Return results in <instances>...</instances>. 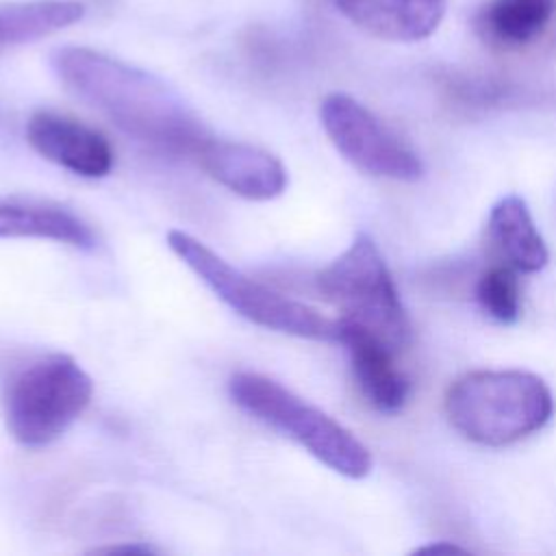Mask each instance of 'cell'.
Here are the masks:
<instances>
[{
	"instance_id": "8fae6325",
	"label": "cell",
	"mask_w": 556,
	"mask_h": 556,
	"mask_svg": "<svg viewBox=\"0 0 556 556\" xmlns=\"http://www.w3.org/2000/svg\"><path fill=\"white\" fill-rule=\"evenodd\" d=\"M0 239H50L78 250H93L91 226L61 202L0 193Z\"/></svg>"
},
{
	"instance_id": "6da1fadb",
	"label": "cell",
	"mask_w": 556,
	"mask_h": 556,
	"mask_svg": "<svg viewBox=\"0 0 556 556\" xmlns=\"http://www.w3.org/2000/svg\"><path fill=\"white\" fill-rule=\"evenodd\" d=\"M50 63L76 98L156 150L193 159L213 137L182 96L146 70L83 46L54 50Z\"/></svg>"
},
{
	"instance_id": "5b68a950",
	"label": "cell",
	"mask_w": 556,
	"mask_h": 556,
	"mask_svg": "<svg viewBox=\"0 0 556 556\" xmlns=\"http://www.w3.org/2000/svg\"><path fill=\"white\" fill-rule=\"evenodd\" d=\"M93 380L70 354H48L20 369L4 393V421L24 447L56 441L89 406Z\"/></svg>"
},
{
	"instance_id": "30bf717a",
	"label": "cell",
	"mask_w": 556,
	"mask_h": 556,
	"mask_svg": "<svg viewBox=\"0 0 556 556\" xmlns=\"http://www.w3.org/2000/svg\"><path fill=\"white\" fill-rule=\"evenodd\" d=\"M337 341L350 356L354 380L365 400L382 413L400 410L410 393V382L395 361L400 352L348 317L337 319Z\"/></svg>"
},
{
	"instance_id": "2e32d148",
	"label": "cell",
	"mask_w": 556,
	"mask_h": 556,
	"mask_svg": "<svg viewBox=\"0 0 556 556\" xmlns=\"http://www.w3.org/2000/svg\"><path fill=\"white\" fill-rule=\"evenodd\" d=\"M476 298L491 319L515 324L521 315V285L517 269L504 263L484 269L476 285Z\"/></svg>"
},
{
	"instance_id": "277c9868",
	"label": "cell",
	"mask_w": 556,
	"mask_h": 556,
	"mask_svg": "<svg viewBox=\"0 0 556 556\" xmlns=\"http://www.w3.org/2000/svg\"><path fill=\"white\" fill-rule=\"evenodd\" d=\"M169 250L237 315L291 337L337 341V319L250 278L185 230L167 232Z\"/></svg>"
},
{
	"instance_id": "7c38bea8",
	"label": "cell",
	"mask_w": 556,
	"mask_h": 556,
	"mask_svg": "<svg viewBox=\"0 0 556 556\" xmlns=\"http://www.w3.org/2000/svg\"><path fill=\"white\" fill-rule=\"evenodd\" d=\"M341 13L365 33L387 41H419L430 37L447 0H334Z\"/></svg>"
},
{
	"instance_id": "9c48e42d",
	"label": "cell",
	"mask_w": 556,
	"mask_h": 556,
	"mask_svg": "<svg viewBox=\"0 0 556 556\" xmlns=\"http://www.w3.org/2000/svg\"><path fill=\"white\" fill-rule=\"evenodd\" d=\"M193 161L215 182L245 200H274L282 195L289 185V174L282 161L254 143L217 139L213 135L198 150Z\"/></svg>"
},
{
	"instance_id": "5bb4252c",
	"label": "cell",
	"mask_w": 556,
	"mask_h": 556,
	"mask_svg": "<svg viewBox=\"0 0 556 556\" xmlns=\"http://www.w3.org/2000/svg\"><path fill=\"white\" fill-rule=\"evenodd\" d=\"M556 22V0H489L476 15L478 35L502 50L536 43Z\"/></svg>"
},
{
	"instance_id": "8992f818",
	"label": "cell",
	"mask_w": 556,
	"mask_h": 556,
	"mask_svg": "<svg viewBox=\"0 0 556 556\" xmlns=\"http://www.w3.org/2000/svg\"><path fill=\"white\" fill-rule=\"evenodd\" d=\"M317 291L341 311V317L363 324L397 352L410 343V321L391 271L365 232L315 276Z\"/></svg>"
},
{
	"instance_id": "4fadbf2b",
	"label": "cell",
	"mask_w": 556,
	"mask_h": 556,
	"mask_svg": "<svg viewBox=\"0 0 556 556\" xmlns=\"http://www.w3.org/2000/svg\"><path fill=\"white\" fill-rule=\"evenodd\" d=\"M486 241L500 263L523 274L541 271L549 261L547 245L534 226L528 204L513 193L491 206Z\"/></svg>"
},
{
	"instance_id": "52a82bcc",
	"label": "cell",
	"mask_w": 556,
	"mask_h": 556,
	"mask_svg": "<svg viewBox=\"0 0 556 556\" xmlns=\"http://www.w3.org/2000/svg\"><path fill=\"white\" fill-rule=\"evenodd\" d=\"M319 122L337 152L367 176L413 182L424 174L421 159L365 104L348 93H328Z\"/></svg>"
},
{
	"instance_id": "7a4b0ae2",
	"label": "cell",
	"mask_w": 556,
	"mask_h": 556,
	"mask_svg": "<svg viewBox=\"0 0 556 556\" xmlns=\"http://www.w3.org/2000/svg\"><path fill=\"white\" fill-rule=\"evenodd\" d=\"M447 421L465 439L486 445H513L554 415L549 387L521 369H478L456 378L443 400Z\"/></svg>"
},
{
	"instance_id": "e0dca14e",
	"label": "cell",
	"mask_w": 556,
	"mask_h": 556,
	"mask_svg": "<svg viewBox=\"0 0 556 556\" xmlns=\"http://www.w3.org/2000/svg\"><path fill=\"white\" fill-rule=\"evenodd\" d=\"M91 552H104V554H117V552H124V554H156L159 549L152 547V545H146V543H124V545H104V547H96Z\"/></svg>"
},
{
	"instance_id": "9a60e30c",
	"label": "cell",
	"mask_w": 556,
	"mask_h": 556,
	"mask_svg": "<svg viewBox=\"0 0 556 556\" xmlns=\"http://www.w3.org/2000/svg\"><path fill=\"white\" fill-rule=\"evenodd\" d=\"M85 15L76 0H28L0 4V46L28 43L59 33Z\"/></svg>"
},
{
	"instance_id": "ba28073f",
	"label": "cell",
	"mask_w": 556,
	"mask_h": 556,
	"mask_svg": "<svg viewBox=\"0 0 556 556\" xmlns=\"http://www.w3.org/2000/svg\"><path fill=\"white\" fill-rule=\"evenodd\" d=\"M26 141L46 161L83 178H104L115 165L111 141L93 126L65 113H33L26 122Z\"/></svg>"
},
{
	"instance_id": "3957f363",
	"label": "cell",
	"mask_w": 556,
	"mask_h": 556,
	"mask_svg": "<svg viewBox=\"0 0 556 556\" xmlns=\"http://www.w3.org/2000/svg\"><path fill=\"white\" fill-rule=\"evenodd\" d=\"M228 395L241 410L300 443L328 469L352 480L369 476L374 467L369 450L334 417L278 380L237 371L228 380Z\"/></svg>"
}]
</instances>
